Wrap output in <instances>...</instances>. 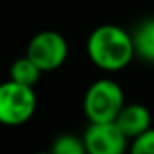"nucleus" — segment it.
Masks as SVG:
<instances>
[{
    "mask_svg": "<svg viewBox=\"0 0 154 154\" xmlns=\"http://www.w3.org/2000/svg\"><path fill=\"white\" fill-rule=\"evenodd\" d=\"M87 56L103 71H120L136 56L132 35L114 24L98 26L87 38Z\"/></svg>",
    "mask_w": 154,
    "mask_h": 154,
    "instance_id": "nucleus-1",
    "label": "nucleus"
},
{
    "mask_svg": "<svg viewBox=\"0 0 154 154\" xmlns=\"http://www.w3.org/2000/svg\"><path fill=\"white\" fill-rule=\"evenodd\" d=\"M51 154H87L84 138L74 134H60L51 143Z\"/></svg>",
    "mask_w": 154,
    "mask_h": 154,
    "instance_id": "nucleus-9",
    "label": "nucleus"
},
{
    "mask_svg": "<svg viewBox=\"0 0 154 154\" xmlns=\"http://www.w3.org/2000/svg\"><path fill=\"white\" fill-rule=\"evenodd\" d=\"M125 105L123 89L109 78L96 80L89 85L84 96V112L89 123L114 122Z\"/></svg>",
    "mask_w": 154,
    "mask_h": 154,
    "instance_id": "nucleus-2",
    "label": "nucleus"
},
{
    "mask_svg": "<svg viewBox=\"0 0 154 154\" xmlns=\"http://www.w3.org/2000/svg\"><path fill=\"white\" fill-rule=\"evenodd\" d=\"M129 154H154V129L136 136L129 143Z\"/></svg>",
    "mask_w": 154,
    "mask_h": 154,
    "instance_id": "nucleus-10",
    "label": "nucleus"
},
{
    "mask_svg": "<svg viewBox=\"0 0 154 154\" xmlns=\"http://www.w3.org/2000/svg\"><path fill=\"white\" fill-rule=\"evenodd\" d=\"M40 74H42L40 67L26 54V56H22V58H17V60L11 63V69H9V80L33 87V85L40 80Z\"/></svg>",
    "mask_w": 154,
    "mask_h": 154,
    "instance_id": "nucleus-8",
    "label": "nucleus"
},
{
    "mask_svg": "<svg viewBox=\"0 0 154 154\" xmlns=\"http://www.w3.org/2000/svg\"><path fill=\"white\" fill-rule=\"evenodd\" d=\"M114 123L129 140H132L150 129L152 116H150V111L141 103H125L120 114L116 116Z\"/></svg>",
    "mask_w": 154,
    "mask_h": 154,
    "instance_id": "nucleus-6",
    "label": "nucleus"
},
{
    "mask_svg": "<svg viewBox=\"0 0 154 154\" xmlns=\"http://www.w3.org/2000/svg\"><path fill=\"white\" fill-rule=\"evenodd\" d=\"M69 54V45L63 35L58 31H40L36 33L29 45H27V56L40 67L42 72L58 69Z\"/></svg>",
    "mask_w": 154,
    "mask_h": 154,
    "instance_id": "nucleus-4",
    "label": "nucleus"
},
{
    "mask_svg": "<svg viewBox=\"0 0 154 154\" xmlns=\"http://www.w3.org/2000/svg\"><path fill=\"white\" fill-rule=\"evenodd\" d=\"M87 154H125L129 152V138L114 122L89 123L84 132Z\"/></svg>",
    "mask_w": 154,
    "mask_h": 154,
    "instance_id": "nucleus-5",
    "label": "nucleus"
},
{
    "mask_svg": "<svg viewBox=\"0 0 154 154\" xmlns=\"http://www.w3.org/2000/svg\"><path fill=\"white\" fill-rule=\"evenodd\" d=\"M35 154H51V150H44V152H35Z\"/></svg>",
    "mask_w": 154,
    "mask_h": 154,
    "instance_id": "nucleus-11",
    "label": "nucleus"
},
{
    "mask_svg": "<svg viewBox=\"0 0 154 154\" xmlns=\"http://www.w3.org/2000/svg\"><path fill=\"white\" fill-rule=\"evenodd\" d=\"M134 54L145 62L154 63V17L143 20L132 33Z\"/></svg>",
    "mask_w": 154,
    "mask_h": 154,
    "instance_id": "nucleus-7",
    "label": "nucleus"
},
{
    "mask_svg": "<svg viewBox=\"0 0 154 154\" xmlns=\"http://www.w3.org/2000/svg\"><path fill=\"white\" fill-rule=\"evenodd\" d=\"M36 111L35 89L13 80L0 84V123L22 125Z\"/></svg>",
    "mask_w": 154,
    "mask_h": 154,
    "instance_id": "nucleus-3",
    "label": "nucleus"
}]
</instances>
